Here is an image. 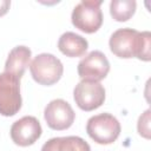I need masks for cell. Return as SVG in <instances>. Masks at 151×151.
<instances>
[{"instance_id":"30bf717a","label":"cell","mask_w":151,"mask_h":151,"mask_svg":"<svg viewBox=\"0 0 151 151\" xmlns=\"http://www.w3.org/2000/svg\"><path fill=\"white\" fill-rule=\"evenodd\" d=\"M31 55L32 52L27 46H15L8 53L5 64V72H8L20 79L24 76L26 68L29 66Z\"/></svg>"},{"instance_id":"9a60e30c","label":"cell","mask_w":151,"mask_h":151,"mask_svg":"<svg viewBox=\"0 0 151 151\" xmlns=\"http://www.w3.org/2000/svg\"><path fill=\"white\" fill-rule=\"evenodd\" d=\"M11 6V1L9 0H0V17L5 15Z\"/></svg>"},{"instance_id":"8fae6325","label":"cell","mask_w":151,"mask_h":151,"mask_svg":"<svg viewBox=\"0 0 151 151\" xmlns=\"http://www.w3.org/2000/svg\"><path fill=\"white\" fill-rule=\"evenodd\" d=\"M58 48L66 57L77 58L83 57L86 53L88 42L84 37L74 32H65L58 40Z\"/></svg>"},{"instance_id":"5b68a950","label":"cell","mask_w":151,"mask_h":151,"mask_svg":"<svg viewBox=\"0 0 151 151\" xmlns=\"http://www.w3.org/2000/svg\"><path fill=\"white\" fill-rule=\"evenodd\" d=\"M20 79L8 72L0 73V114L12 117L21 109Z\"/></svg>"},{"instance_id":"4fadbf2b","label":"cell","mask_w":151,"mask_h":151,"mask_svg":"<svg viewBox=\"0 0 151 151\" xmlns=\"http://www.w3.org/2000/svg\"><path fill=\"white\" fill-rule=\"evenodd\" d=\"M137 2L134 0H112L110 2V14L119 22L127 21L136 12Z\"/></svg>"},{"instance_id":"6da1fadb","label":"cell","mask_w":151,"mask_h":151,"mask_svg":"<svg viewBox=\"0 0 151 151\" xmlns=\"http://www.w3.org/2000/svg\"><path fill=\"white\" fill-rule=\"evenodd\" d=\"M109 45L111 52L119 58L151 60V33L149 31L139 32L129 27L119 28L111 34Z\"/></svg>"},{"instance_id":"7c38bea8","label":"cell","mask_w":151,"mask_h":151,"mask_svg":"<svg viewBox=\"0 0 151 151\" xmlns=\"http://www.w3.org/2000/svg\"><path fill=\"white\" fill-rule=\"evenodd\" d=\"M41 151H91V147L78 136H66L48 139L42 145Z\"/></svg>"},{"instance_id":"52a82bcc","label":"cell","mask_w":151,"mask_h":151,"mask_svg":"<svg viewBox=\"0 0 151 151\" xmlns=\"http://www.w3.org/2000/svg\"><path fill=\"white\" fill-rule=\"evenodd\" d=\"M44 118L52 130L63 131L72 126L76 113L66 100L53 99L46 105L44 110Z\"/></svg>"},{"instance_id":"8992f818","label":"cell","mask_w":151,"mask_h":151,"mask_svg":"<svg viewBox=\"0 0 151 151\" xmlns=\"http://www.w3.org/2000/svg\"><path fill=\"white\" fill-rule=\"evenodd\" d=\"M76 104L83 111H93L105 101V88L99 81L81 80L73 90Z\"/></svg>"},{"instance_id":"3957f363","label":"cell","mask_w":151,"mask_h":151,"mask_svg":"<svg viewBox=\"0 0 151 151\" xmlns=\"http://www.w3.org/2000/svg\"><path fill=\"white\" fill-rule=\"evenodd\" d=\"M29 72L38 84L51 86L61 78L64 66L55 55L51 53H40L29 63Z\"/></svg>"},{"instance_id":"9c48e42d","label":"cell","mask_w":151,"mask_h":151,"mask_svg":"<svg viewBox=\"0 0 151 151\" xmlns=\"http://www.w3.org/2000/svg\"><path fill=\"white\" fill-rule=\"evenodd\" d=\"M42 129L39 120L33 116H25L11 126V138L19 146H29L41 136Z\"/></svg>"},{"instance_id":"277c9868","label":"cell","mask_w":151,"mask_h":151,"mask_svg":"<svg viewBox=\"0 0 151 151\" xmlns=\"http://www.w3.org/2000/svg\"><path fill=\"white\" fill-rule=\"evenodd\" d=\"M120 123L111 113L92 116L86 124V132L96 143L107 145L113 143L120 134Z\"/></svg>"},{"instance_id":"ba28073f","label":"cell","mask_w":151,"mask_h":151,"mask_svg":"<svg viewBox=\"0 0 151 151\" xmlns=\"http://www.w3.org/2000/svg\"><path fill=\"white\" fill-rule=\"evenodd\" d=\"M77 70L81 80L100 81L107 76L110 63L103 52L92 51L79 61Z\"/></svg>"},{"instance_id":"7a4b0ae2","label":"cell","mask_w":151,"mask_h":151,"mask_svg":"<svg viewBox=\"0 0 151 151\" xmlns=\"http://www.w3.org/2000/svg\"><path fill=\"white\" fill-rule=\"evenodd\" d=\"M101 0H81L72 11L71 20L76 28L84 33L97 32L103 24Z\"/></svg>"},{"instance_id":"5bb4252c","label":"cell","mask_w":151,"mask_h":151,"mask_svg":"<svg viewBox=\"0 0 151 151\" xmlns=\"http://www.w3.org/2000/svg\"><path fill=\"white\" fill-rule=\"evenodd\" d=\"M150 110H146L144 113L140 114L138 123H137V130L138 133L144 137L145 139H150L151 132H150Z\"/></svg>"}]
</instances>
